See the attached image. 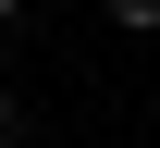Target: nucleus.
<instances>
[{"instance_id":"obj_1","label":"nucleus","mask_w":160,"mask_h":148,"mask_svg":"<svg viewBox=\"0 0 160 148\" xmlns=\"http://www.w3.org/2000/svg\"><path fill=\"white\" fill-rule=\"evenodd\" d=\"M111 25H136V37H148V25H160V0H111Z\"/></svg>"},{"instance_id":"obj_2","label":"nucleus","mask_w":160,"mask_h":148,"mask_svg":"<svg viewBox=\"0 0 160 148\" xmlns=\"http://www.w3.org/2000/svg\"><path fill=\"white\" fill-rule=\"evenodd\" d=\"M0 148H12V99H0Z\"/></svg>"},{"instance_id":"obj_3","label":"nucleus","mask_w":160,"mask_h":148,"mask_svg":"<svg viewBox=\"0 0 160 148\" xmlns=\"http://www.w3.org/2000/svg\"><path fill=\"white\" fill-rule=\"evenodd\" d=\"M0 13H12V0H0Z\"/></svg>"}]
</instances>
